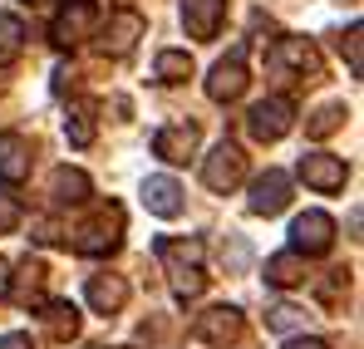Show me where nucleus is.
I'll list each match as a JSON object with an SVG mask.
<instances>
[{
    "instance_id": "12",
    "label": "nucleus",
    "mask_w": 364,
    "mask_h": 349,
    "mask_svg": "<svg viewBox=\"0 0 364 349\" xmlns=\"http://www.w3.org/2000/svg\"><path fill=\"white\" fill-rule=\"evenodd\" d=\"M227 20V0H182V25L192 40H217Z\"/></svg>"
},
{
    "instance_id": "4",
    "label": "nucleus",
    "mask_w": 364,
    "mask_h": 349,
    "mask_svg": "<svg viewBox=\"0 0 364 349\" xmlns=\"http://www.w3.org/2000/svg\"><path fill=\"white\" fill-rule=\"evenodd\" d=\"M291 123H296V104H291L286 94H271V99H261V104L246 114V128H251L256 143H276V138H286Z\"/></svg>"
},
{
    "instance_id": "21",
    "label": "nucleus",
    "mask_w": 364,
    "mask_h": 349,
    "mask_svg": "<svg viewBox=\"0 0 364 349\" xmlns=\"http://www.w3.org/2000/svg\"><path fill=\"white\" fill-rule=\"evenodd\" d=\"M40 320L55 340H74L79 335V310L69 300H40Z\"/></svg>"
},
{
    "instance_id": "8",
    "label": "nucleus",
    "mask_w": 364,
    "mask_h": 349,
    "mask_svg": "<svg viewBox=\"0 0 364 349\" xmlns=\"http://www.w3.org/2000/svg\"><path fill=\"white\" fill-rule=\"evenodd\" d=\"M266 64H271V74H296V79H320V55H315V45L310 40H281L271 55H266Z\"/></svg>"
},
{
    "instance_id": "3",
    "label": "nucleus",
    "mask_w": 364,
    "mask_h": 349,
    "mask_svg": "<svg viewBox=\"0 0 364 349\" xmlns=\"http://www.w3.org/2000/svg\"><path fill=\"white\" fill-rule=\"evenodd\" d=\"M94 30H99V5L94 0H64V10L55 15V25H50V45L55 50H74Z\"/></svg>"
},
{
    "instance_id": "10",
    "label": "nucleus",
    "mask_w": 364,
    "mask_h": 349,
    "mask_svg": "<svg viewBox=\"0 0 364 349\" xmlns=\"http://www.w3.org/2000/svg\"><path fill=\"white\" fill-rule=\"evenodd\" d=\"M296 177H301L305 187H315V192H340L350 182V168L335 153H305L301 163H296Z\"/></svg>"
},
{
    "instance_id": "15",
    "label": "nucleus",
    "mask_w": 364,
    "mask_h": 349,
    "mask_svg": "<svg viewBox=\"0 0 364 349\" xmlns=\"http://www.w3.org/2000/svg\"><path fill=\"white\" fill-rule=\"evenodd\" d=\"M45 276H50V271H45V261H40V256H25V261H20V271L10 276L15 300H20V305H40V300H45Z\"/></svg>"
},
{
    "instance_id": "9",
    "label": "nucleus",
    "mask_w": 364,
    "mask_h": 349,
    "mask_svg": "<svg viewBox=\"0 0 364 349\" xmlns=\"http://www.w3.org/2000/svg\"><path fill=\"white\" fill-rule=\"evenodd\" d=\"M197 340L202 345H212V349H227V345H237L242 340V310L237 305H212V310H202L197 315Z\"/></svg>"
},
{
    "instance_id": "5",
    "label": "nucleus",
    "mask_w": 364,
    "mask_h": 349,
    "mask_svg": "<svg viewBox=\"0 0 364 349\" xmlns=\"http://www.w3.org/2000/svg\"><path fill=\"white\" fill-rule=\"evenodd\" d=\"M242 94H246V45H237L227 59L212 64V74H207V99H212V104H232V99H242Z\"/></svg>"
},
{
    "instance_id": "18",
    "label": "nucleus",
    "mask_w": 364,
    "mask_h": 349,
    "mask_svg": "<svg viewBox=\"0 0 364 349\" xmlns=\"http://www.w3.org/2000/svg\"><path fill=\"white\" fill-rule=\"evenodd\" d=\"M50 197H55V207H84L94 197V182H89V173H79V168H60Z\"/></svg>"
},
{
    "instance_id": "20",
    "label": "nucleus",
    "mask_w": 364,
    "mask_h": 349,
    "mask_svg": "<svg viewBox=\"0 0 364 349\" xmlns=\"http://www.w3.org/2000/svg\"><path fill=\"white\" fill-rule=\"evenodd\" d=\"M266 286H276V291H296V286H305V256L301 251L271 256V261H266Z\"/></svg>"
},
{
    "instance_id": "27",
    "label": "nucleus",
    "mask_w": 364,
    "mask_h": 349,
    "mask_svg": "<svg viewBox=\"0 0 364 349\" xmlns=\"http://www.w3.org/2000/svg\"><path fill=\"white\" fill-rule=\"evenodd\" d=\"M340 55H350V74L360 79V74H364V59H360V25H350V35L340 40Z\"/></svg>"
},
{
    "instance_id": "11",
    "label": "nucleus",
    "mask_w": 364,
    "mask_h": 349,
    "mask_svg": "<svg viewBox=\"0 0 364 349\" xmlns=\"http://www.w3.org/2000/svg\"><path fill=\"white\" fill-rule=\"evenodd\" d=\"M286 202H291V177L281 173V168H266V173L251 182V212L256 217H276V212H286Z\"/></svg>"
},
{
    "instance_id": "23",
    "label": "nucleus",
    "mask_w": 364,
    "mask_h": 349,
    "mask_svg": "<svg viewBox=\"0 0 364 349\" xmlns=\"http://www.w3.org/2000/svg\"><path fill=\"white\" fill-rule=\"evenodd\" d=\"M20 50H25V20L20 15H0V64L20 59Z\"/></svg>"
},
{
    "instance_id": "29",
    "label": "nucleus",
    "mask_w": 364,
    "mask_h": 349,
    "mask_svg": "<svg viewBox=\"0 0 364 349\" xmlns=\"http://www.w3.org/2000/svg\"><path fill=\"white\" fill-rule=\"evenodd\" d=\"M286 349H330L325 340H310V335H301V340H286Z\"/></svg>"
},
{
    "instance_id": "22",
    "label": "nucleus",
    "mask_w": 364,
    "mask_h": 349,
    "mask_svg": "<svg viewBox=\"0 0 364 349\" xmlns=\"http://www.w3.org/2000/svg\"><path fill=\"white\" fill-rule=\"evenodd\" d=\"M153 69H158L163 84H182V79H192V55L187 50H163L153 59Z\"/></svg>"
},
{
    "instance_id": "2",
    "label": "nucleus",
    "mask_w": 364,
    "mask_h": 349,
    "mask_svg": "<svg viewBox=\"0 0 364 349\" xmlns=\"http://www.w3.org/2000/svg\"><path fill=\"white\" fill-rule=\"evenodd\" d=\"M64 241H69L79 256H114L123 246V207L119 202H99L94 217H89L84 227H74Z\"/></svg>"
},
{
    "instance_id": "14",
    "label": "nucleus",
    "mask_w": 364,
    "mask_h": 349,
    "mask_svg": "<svg viewBox=\"0 0 364 349\" xmlns=\"http://www.w3.org/2000/svg\"><path fill=\"white\" fill-rule=\"evenodd\" d=\"M192 148H197V123H168V128L153 133V153L163 163H187Z\"/></svg>"
},
{
    "instance_id": "17",
    "label": "nucleus",
    "mask_w": 364,
    "mask_h": 349,
    "mask_svg": "<svg viewBox=\"0 0 364 349\" xmlns=\"http://www.w3.org/2000/svg\"><path fill=\"white\" fill-rule=\"evenodd\" d=\"M143 207H148L153 217H178L182 212V187L173 177H148V182H143Z\"/></svg>"
},
{
    "instance_id": "24",
    "label": "nucleus",
    "mask_w": 364,
    "mask_h": 349,
    "mask_svg": "<svg viewBox=\"0 0 364 349\" xmlns=\"http://www.w3.org/2000/svg\"><path fill=\"white\" fill-rule=\"evenodd\" d=\"M64 138L74 148H89L94 143V109H74V114L64 118Z\"/></svg>"
},
{
    "instance_id": "1",
    "label": "nucleus",
    "mask_w": 364,
    "mask_h": 349,
    "mask_svg": "<svg viewBox=\"0 0 364 349\" xmlns=\"http://www.w3.org/2000/svg\"><path fill=\"white\" fill-rule=\"evenodd\" d=\"M158 261H163V271H168V281H173V295L178 300H197V295L207 291V276H202V241L197 236H163L158 241Z\"/></svg>"
},
{
    "instance_id": "16",
    "label": "nucleus",
    "mask_w": 364,
    "mask_h": 349,
    "mask_svg": "<svg viewBox=\"0 0 364 349\" xmlns=\"http://www.w3.org/2000/svg\"><path fill=\"white\" fill-rule=\"evenodd\" d=\"M138 35H143V15H138V10H119V15L104 25V35H99V40H104V50H109V55H128Z\"/></svg>"
},
{
    "instance_id": "33",
    "label": "nucleus",
    "mask_w": 364,
    "mask_h": 349,
    "mask_svg": "<svg viewBox=\"0 0 364 349\" xmlns=\"http://www.w3.org/2000/svg\"><path fill=\"white\" fill-rule=\"evenodd\" d=\"M345 5H355V0H345Z\"/></svg>"
},
{
    "instance_id": "13",
    "label": "nucleus",
    "mask_w": 364,
    "mask_h": 349,
    "mask_svg": "<svg viewBox=\"0 0 364 349\" xmlns=\"http://www.w3.org/2000/svg\"><path fill=\"white\" fill-rule=\"evenodd\" d=\"M30 138L25 133H0V182L5 187H15V182H25L30 177Z\"/></svg>"
},
{
    "instance_id": "19",
    "label": "nucleus",
    "mask_w": 364,
    "mask_h": 349,
    "mask_svg": "<svg viewBox=\"0 0 364 349\" xmlns=\"http://www.w3.org/2000/svg\"><path fill=\"white\" fill-rule=\"evenodd\" d=\"M123 300H128V281H123V276H114V271L89 276V305H94L99 315H114V310H123Z\"/></svg>"
},
{
    "instance_id": "25",
    "label": "nucleus",
    "mask_w": 364,
    "mask_h": 349,
    "mask_svg": "<svg viewBox=\"0 0 364 349\" xmlns=\"http://www.w3.org/2000/svg\"><path fill=\"white\" fill-rule=\"evenodd\" d=\"M340 123H345V109H340V104H325L320 114L305 123V133H310V138H330V133H335Z\"/></svg>"
},
{
    "instance_id": "6",
    "label": "nucleus",
    "mask_w": 364,
    "mask_h": 349,
    "mask_svg": "<svg viewBox=\"0 0 364 349\" xmlns=\"http://www.w3.org/2000/svg\"><path fill=\"white\" fill-rule=\"evenodd\" d=\"M242 177H246V153L237 148V143L222 138V143L207 153V163H202V182H207L212 192H232Z\"/></svg>"
},
{
    "instance_id": "7",
    "label": "nucleus",
    "mask_w": 364,
    "mask_h": 349,
    "mask_svg": "<svg viewBox=\"0 0 364 349\" xmlns=\"http://www.w3.org/2000/svg\"><path fill=\"white\" fill-rule=\"evenodd\" d=\"M335 246V217L330 212H301L291 222V251L301 256H325Z\"/></svg>"
},
{
    "instance_id": "32",
    "label": "nucleus",
    "mask_w": 364,
    "mask_h": 349,
    "mask_svg": "<svg viewBox=\"0 0 364 349\" xmlns=\"http://www.w3.org/2000/svg\"><path fill=\"white\" fill-rule=\"evenodd\" d=\"M25 5H55V0H25Z\"/></svg>"
},
{
    "instance_id": "31",
    "label": "nucleus",
    "mask_w": 364,
    "mask_h": 349,
    "mask_svg": "<svg viewBox=\"0 0 364 349\" xmlns=\"http://www.w3.org/2000/svg\"><path fill=\"white\" fill-rule=\"evenodd\" d=\"M5 295H10V261L0 256V300H5Z\"/></svg>"
},
{
    "instance_id": "28",
    "label": "nucleus",
    "mask_w": 364,
    "mask_h": 349,
    "mask_svg": "<svg viewBox=\"0 0 364 349\" xmlns=\"http://www.w3.org/2000/svg\"><path fill=\"white\" fill-rule=\"evenodd\" d=\"M266 320H271V330H296V325H305V315L296 310V305H276Z\"/></svg>"
},
{
    "instance_id": "26",
    "label": "nucleus",
    "mask_w": 364,
    "mask_h": 349,
    "mask_svg": "<svg viewBox=\"0 0 364 349\" xmlns=\"http://www.w3.org/2000/svg\"><path fill=\"white\" fill-rule=\"evenodd\" d=\"M20 217H25V212H20V197L0 182V232H15V227H20Z\"/></svg>"
},
{
    "instance_id": "30",
    "label": "nucleus",
    "mask_w": 364,
    "mask_h": 349,
    "mask_svg": "<svg viewBox=\"0 0 364 349\" xmlns=\"http://www.w3.org/2000/svg\"><path fill=\"white\" fill-rule=\"evenodd\" d=\"M0 349H35V345H30V335H5Z\"/></svg>"
}]
</instances>
